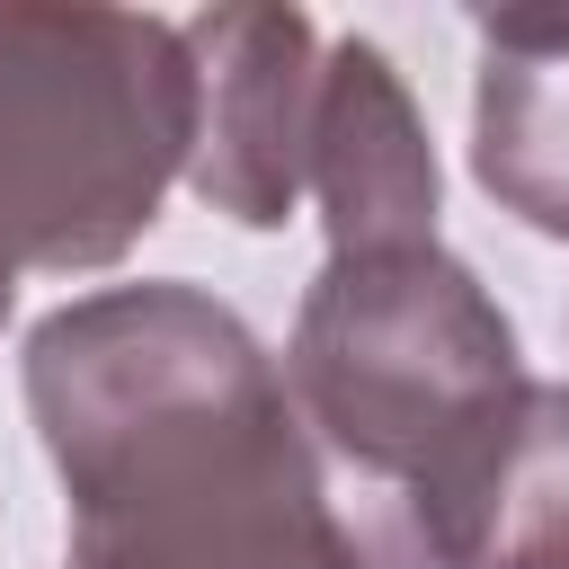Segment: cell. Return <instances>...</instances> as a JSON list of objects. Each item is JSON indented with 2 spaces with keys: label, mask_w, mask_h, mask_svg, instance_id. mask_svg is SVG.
<instances>
[{
  "label": "cell",
  "mask_w": 569,
  "mask_h": 569,
  "mask_svg": "<svg viewBox=\"0 0 569 569\" xmlns=\"http://www.w3.org/2000/svg\"><path fill=\"white\" fill-rule=\"evenodd\" d=\"M71 569H373L267 347L196 284H116L27 338Z\"/></svg>",
  "instance_id": "obj_1"
},
{
  "label": "cell",
  "mask_w": 569,
  "mask_h": 569,
  "mask_svg": "<svg viewBox=\"0 0 569 569\" xmlns=\"http://www.w3.org/2000/svg\"><path fill=\"white\" fill-rule=\"evenodd\" d=\"M284 400L356 471L365 560L445 569L462 516L516 445L533 382L516 365V329L462 258L436 240H373L329 249L302 293Z\"/></svg>",
  "instance_id": "obj_2"
},
{
  "label": "cell",
  "mask_w": 569,
  "mask_h": 569,
  "mask_svg": "<svg viewBox=\"0 0 569 569\" xmlns=\"http://www.w3.org/2000/svg\"><path fill=\"white\" fill-rule=\"evenodd\" d=\"M196 142V71L169 18L0 9V276L124 258Z\"/></svg>",
  "instance_id": "obj_3"
},
{
  "label": "cell",
  "mask_w": 569,
  "mask_h": 569,
  "mask_svg": "<svg viewBox=\"0 0 569 569\" xmlns=\"http://www.w3.org/2000/svg\"><path fill=\"white\" fill-rule=\"evenodd\" d=\"M196 71V142L187 178L213 213L276 231L311 187L320 124V27L302 9H204L178 27Z\"/></svg>",
  "instance_id": "obj_4"
},
{
  "label": "cell",
  "mask_w": 569,
  "mask_h": 569,
  "mask_svg": "<svg viewBox=\"0 0 569 569\" xmlns=\"http://www.w3.org/2000/svg\"><path fill=\"white\" fill-rule=\"evenodd\" d=\"M311 196L329 213V249L436 240V151L391 80V62L347 36L320 53V124H311Z\"/></svg>",
  "instance_id": "obj_5"
},
{
  "label": "cell",
  "mask_w": 569,
  "mask_h": 569,
  "mask_svg": "<svg viewBox=\"0 0 569 569\" xmlns=\"http://www.w3.org/2000/svg\"><path fill=\"white\" fill-rule=\"evenodd\" d=\"M471 160L498 204L533 231H569V9L480 18V116Z\"/></svg>",
  "instance_id": "obj_6"
},
{
  "label": "cell",
  "mask_w": 569,
  "mask_h": 569,
  "mask_svg": "<svg viewBox=\"0 0 569 569\" xmlns=\"http://www.w3.org/2000/svg\"><path fill=\"white\" fill-rule=\"evenodd\" d=\"M445 569H569V382H533L516 445L462 516Z\"/></svg>",
  "instance_id": "obj_7"
},
{
  "label": "cell",
  "mask_w": 569,
  "mask_h": 569,
  "mask_svg": "<svg viewBox=\"0 0 569 569\" xmlns=\"http://www.w3.org/2000/svg\"><path fill=\"white\" fill-rule=\"evenodd\" d=\"M9 293H18V284H9V276H0V320H9Z\"/></svg>",
  "instance_id": "obj_8"
}]
</instances>
